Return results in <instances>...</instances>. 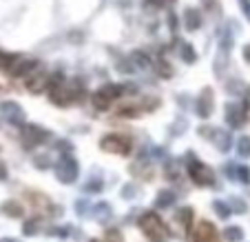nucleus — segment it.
I'll return each instance as SVG.
<instances>
[{
	"instance_id": "1",
	"label": "nucleus",
	"mask_w": 250,
	"mask_h": 242,
	"mask_svg": "<svg viewBox=\"0 0 250 242\" xmlns=\"http://www.w3.org/2000/svg\"><path fill=\"white\" fill-rule=\"evenodd\" d=\"M186 160H188V173L193 178L195 185L199 187H215V171L208 165H204L199 158H195L193 151L186 153Z\"/></svg>"
},
{
	"instance_id": "2",
	"label": "nucleus",
	"mask_w": 250,
	"mask_h": 242,
	"mask_svg": "<svg viewBox=\"0 0 250 242\" xmlns=\"http://www.w3.org/2000/svg\"><path fill=\"white\" fill-rule=\"evenodd\" d=\"M140 227H142V231L146 233L151 240H164L166 236H168V227L164 224V220L160 218V216L155 214V211H144V214L140 216Z\"/></svg>"
},
{
	"instance_id": "3",
	"label": "nucleus",
	"mask_w": 250,
	"mask_h": 242,
	"mask_svg": "<svg viewBox=\"0 0 250 242\" xmlns=\"http://www.w3.org/2000/svg\"><path fill=\"white\" fill-rule=\"evenodd\" d=\"M20 140L24 143L27 149H31L51 140V131L40 127V124H20Z\"/></svg>"
},
{
	"instance_id": "4",
	"label": "nucleus",
	"mask_w": 250,
	"mask_h": 242,
	"mask_svg": "<svg viewBox=\"0 0 250 242\" xmlns=\"http://www.w3.org/2000/svg\"><path fill=\"white\" fill-rule=\"evenodd\" d=\"M100 149L102 151L115 153V156H128L131 153V138L124 136V133H109L100 140Z\"/></svg>"
},
{
	"instance_id": "5",
	"label": "nucleus",
	"mask_w": 250,
	"mask_h": 242,
	"mask_svg": "<svg viewBox=\"0 0 250 242\" xmlns=\"http://www.w3.org/2000/svg\"><path fill=\"white\" fill-rule=\"evenodd\" d=\"M78 173H80V167H78V160L71 153H66V156H62L60 160L56 162V176L60 182H64V185H71V182L78 178Z\"/></svg>"
},
{
	"instance_id": "6",
	"label": "nucleus",
	"mask_w": 250,
	"mask_h": 242,
	"mask_svg": "<svg viewBox=\"0 0 250 242\" xmlns=\"http://www.w3.org/2000/svg\"><path fill=\"white\" fill-rule=\"evenodd\" d=\"M38 67H40V62L36 60V58L14 56V60H11L7 73H9L11 78H22V76H29V73H33L36 69H38Z\"/></svg>"
},
{
	"instance_id": "7",
	"label": "nucleus",
	"mask_w": 250,
	"mask_h": 242,
	"mask_svg": "<svg viewBox=\"0 0 250 242\" xmlns=\"http://www.w3.org/2000/svg\"><path fill=\"white\" fill-rule=\"evenodd\" d=\"M190 242H222V240H219V231L215 229V224L208 222V220H202L190 231Z\"/></svg>"
},
{
	"instance_id": "8",
	"label": "nucleus",
	"mask_w": 250,
	"mask_h": 242,
	"mask_svg": "<svg viewBox=\"0 0 250 242\" xmlns=\"http://www.w3.org/2000/svg\"><path fill=\"white\" fill-rule=\"evenodd\" d=\"M212 109H215V96H212V89H202V94L195 100V114L199 118H210Z\"/></svg>"
},
{
	"instance_id": "9",
	"label": "nucleus",
	"mask_w": 250,
	"mask_h": 242,
	"mask_svg": "<svg viewBox=\"0 0 250 242\" xmlns=\"http://www.w3.org/2000/svg\"><path fill=\"white\" fill-rule=\"evenodd\" d=\"M0 116H2L7 122L18 124V127L24 122V111H22V107H20L18 102H14V100H5V102L0 105Z\"/></svg>"
},
{
	"instance_id": "10",
	"label": "nucleus",
	"mask_w": 250,
	"mask_h": 242,
	"mask_svg": "<svg viewBox=\"0 0 250 242\" xmlns=\"http://www.w3.org/2000/svg\"><path fill=\"white\" fill-rule=\"evenodd\" d=\"M76 98H78L76 89H66V87H62V85L49 89V100H51L53 105H58V107H69Z\"/></svg>"
},
{
	"instance_id": "11",
	"label": "nucleus",
	"mask_w": 250,
	"mask_h": 242,
	"mask_svg": "<svg viewBox=\"0 0 250 242\" xmlns=\"http://www.w3.org/2000/svg\"><path fill=\"white\" fill-rule=\"evenodd\" d=\"M27 89L31 91V94H38V91L49 89V73H42V72L29 73V78H27Z\"/></svg>"
},
{
	"instance_id": "12",
	"label": "nucleus",
	"mask_w": 250,
	"mask_h": 242,
	"mask_svg": "<svg viewBox=\"0 0 250 242\" xmlns=\"http://www.w3.org/2000/svg\"><path fill=\"white\" fill-rule=\"evenodd\" d=\"M244 120H246V111H244V107L241 105H226V122L230 124L232 129H239L241 124H244Z\"/></svg>"
},
{
	"instance_id": "13",
	"label": "nucleus",
	"mask_w": 250,
	"mask_h": 242,
	"mask_svg": "<svg viewBox=\"0 0 250 242\" xmlns=\"http://www.w3.org/2000/svg\"><path fill=\"white\" fill-rule=\"evenodd\" d=\"M208 138L217 145L219 151H228V149H230V145H232V138H230V133H228L226 129H215V127H212V131H210V136H208Z\"/></svg>"
},
{
	"instance_id": "14",
	"label": "nucleus",
	"mask_w": 250,
	"mask_h": 242,
	"mask_svg": "<svg viewBox=\"0 0 250 242\" xmlns=\"http://www.w3.org/2000/svg\"><path fill=\"white\" fill-rule=\"evenodd\" d=\"M27 195H29V202L36 207V209H40V211H49V214H53V204L47 200V195L44 194H38V191H27Z\"/></svg>"
},
{
	"instance_id": "15",
	"label": "nucleus",
	"mask_w": 250,
	"mask_h": 242,
	"mask_svg": "<svg viewBox=\"0 0 250 242\" xmlns=\"http://www.w3.org/2000/svg\"><path fill=\"white\" fill-rule=\"evenodd\" d=\"M184 27L188 29V31H197L199 27H202V14H199L197 9H186L184 11Z\"/></svg>"
},
{
	"instance_id": "16",
	"label": "nucleus",
	"mask_w": 250,
	"mask_h": 242,
	"mask_svg": "<svg viewBox=\"0 0 250 242\" xmlns=\"http://www.w3.org/2000/svg\"><path fill=\"white\" fill-rule=\"evenodd\" d=\"M0 211L5 216H9V218H22V204L18 202V200H7V202L0 204Z\"/></svg>"
},
{
	"instance_id": "17",
	"label": "nucleus",
	"mask_w": 250,
	"mask_h": 242,
	"mask_svg": "<svg viewBox=\"0 0 250 242\" xmlns=\"http://www.w3.org/2000/svg\"><path fill=\"white\" fill-rule=\"evenodd\" d=\"M193 220H195L193 207H182V209L177 211V222L182 224V229H184V231H190V227H193Z\"/></svg>"
},
{
	"instance_id": "18",
	"label": "nucleus",
	"mask_w": 250,
	"mask_h": 242,
	"mask_svg": "<svg viewBox=\"0 0 250 242\" xmlns=\"http://www.w3.org/2000/svg\"><path fill=\"white\" fill-rule=\"evenodd\" d=\"M91 211H93L95 220H100V222H106V220L113 218V207L106 202H100V204H95V207H91Z\"/></svg>"
},
{
	"instance_id": "19",
	"label": "nucleus",
	"mask_w": 250,
	"mask_h": 242,
	"mask_svg": "<svg viewBox=\"0 0 250 242\" xmlns=\"http://www.w3.org/2000/svg\"><path fill=\"white\" fill-rule=\"evenodd\" d=\"M170 204H175V191H170V189L160 191V194H157V200H155L157 209H168Z\"/></svg>"
},
{
	"instance_id": "20",
	"label": "nucleus",
	"mask_w": 250,
	"mask_h": 242,
	"mask_svg": "<svg viewBox=\"0 0 250 242\" xmlns=\"http://www.w3.org/2000/svg\"><path fill=\"white\" fill-rule=\"evenodd\" d=\"M128 60L133 62L135 69H148V67H151V58H148V53H144V51H133V56L128 58Z\"/></svg>"
},
{
	"instance_id": "21",
	"label": "nucleus",
	"mask_w": 250,
	"mask_h": 242,
	"mask_svg": "<svg viewBox=\"0 0 250 242\" xmlns=\"http://www.w3.org/2000/svg\"><path fill=\"white\" fill-rule=\"evenodd\" d=\"M164 173L168 180H177L180 178V162L177 160H166L164 162Z\"/></svg>"
},
{
	"instance_id": "22",
	"label": "nucleus",
	"mask_w": 250,
	"mask_h": 242,
	"mask_svg": "<svg viewBox=\"0 0 250 242\" xmlns=\"http://www.w3.org/2000/svg\"><path fill=\"white\" fill-rule=\"evenodd\" d=\"M38 231H40V220H38V216H33V218L24 220V224H22V233H24V236H36Z\"/></svg>"
},
{
	"instance_id": "23",
	"label": "nucleus",
	"mask_w": 250,
	"mask_h": 242,
	"mask_svg": "<svg viewBox=\"0 0 250 242\" xmlns=\"http://www.w3.org/2000/svg\"><path fill=\"white\" fill-rule=\"evenodd\" d=\"M237 153L241 158H250V136H241L237 140Z\"/></svg>"
},
{
	"instance_id": "24",
	"label": "nucleus",
	"mask_w": 250,
	"mask_h": 242,
	"mask_svg": "<svg viewBox=\"0 0 250 242\" xmlns=\"http://www.w3.org/2000/svg\"><path fill=\"white\" fill-rule=\"evenodd\" d=\"M212 209L217 211V216L222 220H228V218H230V214H232L230 207H228L226 202H222V200H215V202H212Z\"/></svg>"
},
{
	"instance_id": "25",
	"label": "nucleus",
	"mask_w": 250,
	"mask_h": 242,
	"mask_svg": "<svg viewBox=\"0 0 250 242\" xmlns=\"http://www.w3.org/2000/svg\"><path fill=\"white\" fill-rule=\"evenodd\" d=\"M224 238H226L228 242H241L244 231H241V227H228L226 231H224Z\"/></svg>"
},
{
	"instance_id": "26",
	"label": "nucleus",
	"mask_w": 250,
	"mask_h": 242,
	"mask_svg": "<svg viewBox=\"0 0 250 242\" xmlns=\"http://www.w3.org/2000/svg\"><path fill=\"white\" fill-rule=\"evenodd\" d=\"M182 58H184V62H188V65H193V62L197 60V53H195L193 45H188V43L182 45Z\"/></svg>"
},
{
	"instance_id": "27",
	"label": "nucleus",
	"mask_w": 250,
	"mask_h": 242,
	"mask_svg": "<svg viewBox=\"0 0 250 242\" xmlns=\"http://www.w3.org/2000/svg\"><path fill=\"white\" fill-rule=\"evenodd\" d=\"M82 189H84V194H100V191L104 189V182L100 180V178H93V180H89Z\"/></svg>"
},
{
	"instance_id": "28",
	"label": "nucleus",
	"mask_w": 250,
	"mask_h": 242,
	"mask_svg": "<svg viewBox=\"0 0 250 242\" xmlns=\"http://www.w3.org/2000/svg\"><path fill=\"white\" fill-rule=\"evenodd\" d=\"M235 180L244 182V185H250V169L246 165H239L235 169Z\"/></svg>"
},
{
	"instance_id": "29",
	"label": "nucleus",
	"mask_w": 250,
	"mask_h": 242,
	"mask_svg": "<svg viewBox=\"0 0 250 242\" xmlns=\"http://www.w3.org/2000/svg\"><path fill=\"white\" fill-rule=\"evenodd\" d=\"M33 165L38 167V169H49L51 167V156L49 153H40V156L33 158Z\"/></svg>"
},
{
	"instance_id": "30",
	"label": "nucleus",
	"mask_w": 250,
	"mask_h": 242,
	"mask_svg": "<svg viewBox=\"0 0 250 242\" xmlns=\"http://www.w3.org/2000/svg\"><path fill=\"white\" fill-rule=\"evenodd\" d=\"M228 207H230L232 214H244V211H246V202H244L241 198H230Z\"/></svg>"
},
{
	"instance_id": "31",
	"label": "nucleus",
	"mask_w": 250,
	"mask_h": 242,
	"mask_svg": "<svg viewBox=\"0 0 250 242\" xmlns=\"http://www.w3.org/2000/svg\"><path fill=\"white\" fill-rule=\"evenodd\" d=\"M14 60V53H7V51H0V72H7Z\"/></svg>"
},
{
	"instance_id": "32",
	"label": "nucleus",
	"mask_w": 250,
	"mask_h": 242,
	"mask_svg": "<svg viewBox=\"0 0 250 242\" xmlns=\"http://www.w3.org/2000/svg\"><path fill=\"white\" fill-rule=\"evenodd\" d=\"M157 69H160V76H164V78L173 76V67H170L168 62L164 60V58H160V65H157Z\"/></svg>"
},
{
	"instance_id": "33",
	"label": "nucleus",
	"mask_w": 250,
	"mask_h": 242,
	"mask_svg": "<svg viewBox=\"0 0 250 242\" xmlns=\"http://www.w3.org/2000/svg\"><path fill=\"white\" fill-rule=\"evenodd\" d=\"M104 240L106 242H122V233H120L118 229H109L106 236H104Z\"/></svg>"
},
{
	"instance_id": "34",
	"label": "nucleus",
	"mask_w": 250,
	"mask_h": 242,
	"mask_svg": "<svg viewBox=\"0 0 250 242\" xmlns=\"http://www.w3.org/2000/svg\"><path fill=\"white\" fill-rule=\"evenodd\" d=\"M135 194H137V187L131 185V182H128L126 187H122V195H124L126 200H133V198H135Z\"/></svg>"
},
{
	"instance_id": "35",
	"label": "nucleus",
	"mask_w": 250,
	"mask_h": 242,
	"mask_svg": "<svg viewBox=\"0 0 250 242\" xmlns=\"http://www.w3.org/2000/svg\"><path fill=\"white\" fill-rule=\"evenodd\" d=\"M56 149L62 153V156H66V153H71V145H69V140H58Z\"/></svg>"
},
{
	"instance_id": "36",
	"label": "nucleus",
	"mask_w": 250,
	"mask_h": 242,
	"mask_svg": "<svg viewBox=\"0 0 250 242\" xmlns=\"http://www.w3.org/2000/svg\"><path fill=\"white\" fill-rule=\"evenodd\" d=\"M186 131V120L182 118V120H177L175 122V129H173V136H177V133H184Z\"/></svg>"
},
{
	"instance_id": "37",
	"label": "nucleus",
	"mask_w": 250,
	"mask_h": 242,
	"mask_svg": "<svg viewBox=\"0 0 250 242\" xmlns=\"http://www.w3.org/2000/svg\"><path fill=\"white\" fill-rule=\"evenodd\" d=\"M239 7L241 11H244V16L250 20V0H239Z\"/></svg>"
},
{
	"instance_id": "38",
	"label": "nucleus",
	"mask_w": 250,
	"mask_h": 242,
	"mask_svg": "<svg viewBox=\"0 0 250 242\" xmlns=\"http://www.w3.org/2000/svg\"><path fill=\"white\" fill-rule=\"evenodd\" d=\"M7 178H9V171H7V165L2 160H0V182H5Z\"/></svg>"
},
{
	"instance_id": "39",
	"label": "nucleus",
	"mask_w": 250,
	"mask_h": 242,
	"mask_svg": "<svg viewBox=\"0 0 250 242\" xmlns=\"http://www.w3.org/2000/svg\"><path fill=\"white\" fill-rule=\"evenodd\" d=\"M168 20H170V29L175 31V29H177V18H175V14H170V16H168Z\"/></svg>"
},
{
	"instance_id": "40",
	"label": "nucleus",
	"mask_w": 250,
	"mask_h": 242,
	"mask_svg": "<svg viewBox=\"0 0 250 242\" xmlns=\"http://www.w3.org/2000/svg\"><path fill=\"white\" fill-rule=\"evenodd\" d=\"M204 2V7H206V9H212V7H215V2H217V0H202Z\"/></svg>"
},
{
	"instance_id": "41",
	"label": "nucleus",
	"mask_w": 250,
	"mask_h": 242,
	"mask_svg": "<svg viewBox=\"0 0 250 242\" xmlns=\"http://www.w3.org/2000/svg\"><path fill=\"white\" fill-rule=\"evenodd\" d=\"M244 58H246V62H250V45L244 47Z\"/></svg>"
},
{
	"instance_id": "42",
	"label": "nucleus",
	"mask_w": 250,
	"mask_h": 242,
	"mask_svg": "<svg viewBox=\"0 0 250 242\" xmlns=\"http://www.w3.org/2000/svg\"><path fill=\"white\" fill-rule=\"evenodd\" d=\"M0 242H18V240H14V238H2Z\"/></svg>"
},
{
	"instance_id": "43",
	"label": "nucleus",
	"mask_w": 250,
	"mask_h": 242,
	"mask_svg": "<svg viewBox=\"0 0 250 242\" xmlns=\"http://www.w3.org/2000/svg\"><path fill=\"white\" fill-rule=\"evenodd\" d=\"M151 242H164V240H151Z\"/></svg>"
},
{
	"instance_id": "44",
	"label": "nucleus",
	"mask_w": 250,
	"mask_h": 242,
	"mask_svg": "<svg viewBox=\"0 0 250 242\" xmlns=\"http://www.w3.org/2000/svg\"><path fill=\"white\" fill-rule=\"evenodd\" d=\"M0 91H5V89H2V85H0Z\"/></svg>"
},
{
	"instance_id": "45",
	"label": "nucleus",
	"mask_w": 250,
	"mask_h": 242,
	"mask_svg": "<svg viewBox=\"0 0 250 242\" xmlns=\"http://www.w3.org/2000/svg\"><path fill=\"white\" fill-rule=\"evenodd\" d=\"M91 242H100V240H91Z\"/></svg>"
}]
</instances>
